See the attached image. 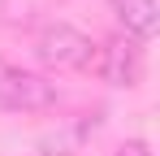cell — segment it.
I'll use <instances>...</instances> for the list:
<instances>
[{
  "instance_id": "obj_1",
  "label": "cell",
  "mask_w": 160,
  "mask_h": 156,
  "mask_svg": "<svg viewBox=\"0 0 160 156\" xmlns=\"http://www.w3.org/2000/svg\"><path fill=\"white\" fill-rule=\"evenodd\" d=\"M91 52H95V44L69 22H48V26H39V35H35V56L56 65V70H87Z\"/></svg>"
},
{
  "instance_id": "obj_2",
  "label": "cell",
  "mask_w": 160,
  "mask_h": 156,
  "mask_svg": "<svg viewBox=\"0 0 160 156\" xmlns=\"http://www.w3.org/2000/svg\"><path fill=\"white\" fill-rule=\"evenodd\" d=\"M56 100H61V91L43 74H30V70H18V65H0V108H9V113H43Z\"/></svg>"
},
{
  "instance_id": "obj_3",
  "label": "cell",
  "mask_w": 160,
  "mask_h": 156,
  "mask_svg": "<svg viewBox=\"0 0 160 156\" xmlns=\"http://www.w3.org/2000/svg\"><path fill=\"white\" fill-rule=\"evenodd\" d=\"M91 70L104 78L108 87H138L143 82V44L130 39V35H117V39H104L100 48L91 52Z\"/></svg>"
},
{
  "instance_id": "obj_4",
  "label": "cell",
  "mask_w": 160,
  "mask_h": 156,
  "mask_svg": "<svg viewBox=\"0 0 160 156\" xmlns=\"http://www.w3.org/2000/svg\"><path fill=\"white\" fill-rule=\"evenodd\" d=\"M108 9H112V18L126 26V35L130 39H152L156 35V26H160V9H156V0H108Z\"/></svg>"
},
{
  "instance_id": "obj_5",
  "label": "cell",
  "mask_w": 160,
  "mask_h": 156,
  "mask_svg": "<svg viewBox=\"0 0 160 156\" xmlns=\"http://www.w3.org/2000/svg\"><path fill=\"white\" fill-rule=\"evenodd\" d=\"M117 156H152V148H147L143 139H134V143H121V148H117Z\"/></svg>"
}]
</instances>
